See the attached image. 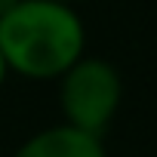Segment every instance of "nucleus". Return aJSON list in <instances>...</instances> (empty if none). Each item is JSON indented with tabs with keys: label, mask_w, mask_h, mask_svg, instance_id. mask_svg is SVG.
Segmentation results:
<instances>
[{
	"label": "nucleus",
	"mask_w": 157,
	"mask_h": 157,
	"mask_svg": "<svg viewBox=\"0 0 157 157\" xmlns=\"http://www.w3.org/2000/svg\"><path fill=\"white\" fill-rule=\"evenodd\" d=\"M123 99L120 71L96 56H80L62 77H59V108L62 123L102 136L105 126L114 120Z\"/></svg>",
	"instance_id": "f03ea898"
},
{
	"label": "nucleus",
	"mask_w": 157,
	"mask_h": 157,
	"mask_svg": "<svg viewBox=\"0 0 157 157\" xmlns=\"http://www.w3.org/2000/svg\"><path fill=\"white\" fill-rule=\"evenodd\" d=\"M86 28L68 3L22 0L0 19V52L10 74L59 80L83 56Z\"/></svg>",
	"instance_id": "f257e3e1"
},
{
	"label": "nucleus",
	"mask_w": 157,
	"mask_h": 157,
	"mask_svg": "<svg viewBox=\"0 0 157 157\" xmlns=\"http://www.w3.org/2000/svg\"><path fill=\"white\" fill-rule=\"evenodd\" d=\"M56 3H68V6H71V3H74V0H56Z\"/></svg>",
	"instance_id": "423d86ee"
},
{
	"label": "nucleus",
	"mask_w": 157,
	"mask_h": 157,
	"mask_svg": "<svg viewBox=\"0 0 157 157\" xmlns=\"http://www.w3.org/2000/svg\"><path fill=\"white\" fill-rule=\"evenodd\" d=\"M6 77H10V68H6V62H3V52H0V90H3Z\"/></svg>",
	"instance_id": "39448f33"
},
{
	"label": "nucleus",
	"mask_w": 157,
	"mask_h": 157,
	"mask_svg": "<svg viewBox=\"0 0 157 157\" xmlns=\"http://www.w3.org/2000/svg\"><path fill=\"white\" fill-rule=\"evenodd\" d=\"M19 3H22V0H0V19H3L13 6H19Z\"/></svg>",
	"instance_id": "20e7f679"
},
{
	"label": "nucleus",
	"mask_w": 157,
	"mask_h": 157,
	"mask_svg": "<svg viewBox=\"0 0 157 157\" xmlns=\"http://www.w3.org/2000/svg\"><path fill=\"white\" fill-rule=\"evenodd\" d=\"M13 157H108V151L102 145V136L59 123L25 139Z\"/></svg>",
	"instance_id": "7ed1b4c3"
}]
</instances>
